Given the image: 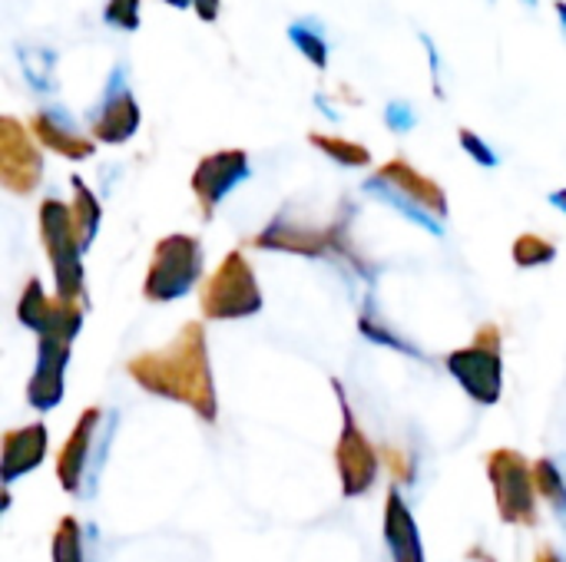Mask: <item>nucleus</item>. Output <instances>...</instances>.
Segmentation results:
<instances>
[{
    "label": "nucleus",
    "instance_id": "f257e3e1",
    "mask_svg": "<svg viewBox=\"0 0 566 562\" xmlns=\"http://www.w3.org/2000/svg\"><path fill=\"white\" fill-rule=\"evenodd\" d=\"M129 378L153 397L186 404L199 421L216 424L219 397L212 381V361L206 348V328L189 321L166 348L143 351L126 364Z\"/></svg>",
    "mask_w": 566,
    "mask_h": 562
},
{
    "label": "nucleus",
    "instance_id": "f03ea898",
    "mask_svg": "<svg viewBox=\"0 0 566 562\" xmlns=\"http://www.w3.org/2000/svg\"><path fill=\"white\" fill-rule=\"evenodd\" d=\"M365 189L381 199L385 205L398 209L401 215H408L411 222L424 225L428 232L441 235L444 232V219H448V199L441 192V185L421 172H415L405 159H395L388 166H381Z\"/></svg>",
    "mask_w": 566,
    "mask_h": 562
},
{
    "label": "nucleus",
    "instance_id": "7ed1b4c3",
    "mask_svg": "<svg viewBox=\"0 0 566 562\" xmlns=\"http://www.w3.org/2000/svg\"><path fill=\"white\" fill-rule=\"evenodd\" d=\"M265 305L259 278L249 265V258L235 248L222 258V265L206 278L199 308L209 321H242L259 315Z\"/></svg>",
    "mask_w": 566,
    "mask_h": 562
},
{
    "label": "nucleus",
    "instance_id": "20e7f679",
    "mask_svg": "<svg viewBox=\"0 0 566 562\" xmlns=\"http://www.w3.org/2000/svg\"><path fill=\"white\" fill-rule=\"evenodd\" d=\"M202 278V242L196 235L176 232L156 242L153 262L146 268L143 295L146 301H176L196 288Z\"/></svg>",
    "mask_w": 566,
    "mask_h": 562
},
{
    "label": "nucleus",
    "instance_id": "39448f33",
    "mask_svg": "<svg viewBox=\"0 0 566 562\" xmlns=\"http://www.w3.org/2000/svg\"><path fill=\"white\" fill-rule=\"evenodd\" d=\"M448 371L454 374V381L464 388V394L474 404H497L504 394V358H501V328L497 325H484L474 341L468 348L451 351L448 358Z\"/></svg>",
    "mask_w": 566,
    "mask_h": 562
},
{
    "label": "nucleus",
    "instance_id": "423d86ee",
    "mask_svg": "<svg viewBox=\"0 0 566 562\" xmlns=\"http://www.w3.org/2000/svg\"><path fill=\"white\" fill-rule=\"evenodd\" d=\"M40 238L46 248V258L53 265V285L60 298L80 301L86 285H83V248L76 238V225H73V212L70 205H63L60 199H43L40 202Z\"/></svg>",
    "mask_w": 566,
    "mask_h": 562
},
{
    "label": "nucleus",
    "instance_id": "0eeeda50",
    "mask_svg": "<svg viewBox=\"0 0 566 562\" xmlns=\"http://www.w3.org/2000/svg\"><path fill=\"white\" fill-rule=\"evenodd\" d=\"M488 477L494 487V500H497V517L507 527H537L541 513H537V484H534V464L504 447V450H491L488 457Z\"/></svg>",
    "mask_w": 566,
    "mask_h": 562
},
{
    "label": "nucleus",
    "instance_id": "6e6552de",
    "mask_svg": "<svg viewBox=\"0 0 566 562\" xmlns=\"http://www.w3.org/2000/svg\"><path fill=\"white\" fill-rule=\"evenodd\" d=\"M335 394H338V411H342V434H338V447H335V467H338V480H342V494L348 500L365 497L375 480H378V450L371 447V441L365 437L345 391L342 381H332Z\"/></svg>",
    "mask_w": 566,
    "mask_h": 562
},
{
    "label": "nucleus",
    "instance_id": "1a4fd4ad",
    "mask_svg": "<svg viewBox=\"0 0 566 562\" xmlns=\"http://www.w3.org/2000/svg\"><path fill=\"white\" fill-rule=\"evenodd\" d=\"M17 318L23 328H30L36 338H56V341H73L83 328V308L80 301L70 298H50L40 285V278H30L20 305H17Z\"/></svg>",
    "mask_w": 566,
    "mask_h": 562
},
{
    "label": "nucleus",
    "instance_id": "9d476101",
    "mask_svg": "<svg viewBox=\"0 0 566 562\" xmlns=\"http://www.w3.org/2000/svg\"><path fill=\"white\" fill-rule=\"evenodd\" d=\"M90 129H93V136L99 142H109V146H119V142L136 136V129H139V106H136V96L129 89L123 63H116L109 70L103 96L90 109Z\"/></svg>",
    "mask_w": 566,
    "mask_h": 562
},
{
    "label": "nucleus",
    "instance_id": "9b49d317",
    "mask_svg": "<svg viewBox=\"0 0 566 562\" xmlns=\"http://www.w3.org/2000/svg\"><path fill=\"white\" fill-rule=\"evenodd\" d=\"M103 431V411L90 407L80 414V421L73 424L66 444L60 447L56 457V480L66 494H83V480L93 484V477L99 474V464L106 460L103 454H93V444Z\"/></svg>",
    "mask_w": 566,
    "mask_h": 562
},
{
    "label": "nucleus",
    "instance_id": "f8f14e48",
    "mask_svg": "<svg viewBox=\"0 0 566 562\" xmlns=\"http://www.w3.org/2000/svg\"><path fill=\"white\" fill-rule=\"evenodd\" d=\"M249 176H252V166H249V152L245 149H222V152L206 156L196 166V172H192V192L199 199L202 219H212L219 202L235 185H242Z\"/></svg>",
    "mask_w": 566,
    "mask_h": 562
},
{
    "label": "nucleus",
    "instance_id": "ddd939ff",
    "mask_svg": "<svg viewBox=\"0 0 566 562\" xmlns=\"http://www.w3.org/2000/svg\"><path fill=\"white\" fill-rule=\"evenodd\" d=\"M43 176V159L27 139L17 119H3L0 126V179L10 192H33Z\"/></svg>",
    "mask_w": 566,
    "mask_h": 562
},
{
    "label": "nucleus",
    "instance_id": "4468645a",
    "mask_svg": "<svg viewBox=\"0 0 566 562\" xmlns=\"http://www.w3.org/2000/svg\"><path fill=\"white\" fill-rule=\"evenodd\" d=\"M66 361H70V341L36 338V364L27 384V404L33 411H53L63 401Z\"/></svg>",
    "mask_w": 566,
    "mask_h": 562
},
{
    "label": "nucleus",
    "instance_id": "2eb2a0df",
    "mask_svg": "<svg viewBox=\"0 0 566 562\" xmlns=\"http://www.w3.org/2000/svg\"><path fill=\"white\" fill-rule=\"evenodd\" d=\"M255 245H259V248H269V252H289V255L322 258V255H332L335 225L315 229V225L295 222V219H289V215H279V219H272V225H269L265 232L255 235Z\"/></svg>",
    "mask_w": 566,
    "mask_h": 562
},
{
    "label": "nucleus",
    "instance_id": "dca6fc26",
    "mask_svg": "<svg viewBox=\"0 0 566 562\" xmlns=\"http://www.w3.org/2000/svg\"><path fill=\"white\" fill-rule=\"evenodd\" d=\"M46 441L50 437H46L43 424H27V427L3 434V444H0V480H3V487H10L23 474H33L43 464Z\"/></svg>",
    "mask_w": 566,
    "mask_h": 562
},
{
    "label": "nucleus",
    "instance_id": "f3484780",
    "mask_svg": "<svg viewBox=\"0 0 566 562\" xmlns=\"http://www.w3.org/2000/svg\"><path fill=\"white\" fill-rule=\"evenodd\" d=\"M385 543L391 550V562H428L418 523H415L398 484L388 490V500H385Z\"/></svg>",
    "mask_w": 566,
    "mask_h": 562
},
{
    "label": "nucleus",
    "instance_id": "a211bd4d",
    "mask_svg": "<svg viewBox=\"0 0 566 562\" xmlns=\"http://www.w3.org/2000/svg\"><path fill=\"white\" fill-rule=\"evenodd\" d=\"M33 132L40 136L43 146H50L53 152H60L66 159H90L93 156V139H86L80 132V126L73 123V116L63 106L40 109L33 116Z\"/></svg>",
    "mask_w": 566,
    "mask_h": 562
},
{
    "label": "nucleus",
    "instance_id": "6ab92c4d",
    "mask_svg": "<svg viewBox=\"0 0 566 562\" xmlns=\"http://www.w3.org/2000/svg\"><path fill=\"white\" fill-rule=\"evenodd\" d=\"M70 185H73V205H70V212H73V225H76L80 248L86 252V248L93 245L96 232H99L103 209H99V199L90 192V185H86L80 176H73V179H70Z\"/></svg>",
    "mask_w": 566,
    "mask_h": 562
},
{
    "label": "nucleus",
    "instance_id": "aec40b11",
    "mask_svg": "<svg viewBox=\"0 0 566 562\" xmlns=\"http://www.w3.org/2000/svg\"><path fill=\"white\" fill-rule=\"evenodd\" d=\"M17 56H20V66H23V79L30 83L33 93H50L56 86V53L50 46L20 43Z\"/></svg>",
    "mask_w": 566,
    "mask_h": 562
},
{
    "label": "nucleus",
    "instance_id": "412c9836",
    "mask_svg": "<svg viewBox=\"0 0 566 562\" xmlns=\"http://www.w3.org/2000/svg\"><path fill=\"white\" fill-rule=\"evenodd\" d=\"M285 33H289V40L295 43V50H298L312 66H318V70L328 66L332 43H328V36H325V26H322L315 17H302V20L289 23Z\"/></svg>",
    "mask_w": 566,
    "mask_h": 562
},
{
    "label": "nucleus",
    "instance_id": "4be33fe9",
    "mask_svg": "<svg viewBox=\"0 0 566 562\" xmlns=\"http://www.w3.org/2000/svg\"><path fill=\"white\" fill-rule=\"evenodd\" d=\"M50 560L53 562H86L83 553V527L76 517H63L56 523L53 543H50Z\"/></svg>",
    "mask_w": 566,
    "mask_h": 562
},
{
    "label": "nucleus",
    "instance_id": "5701e85b",
    "mask_svg": "<svg viewBox=\"0 0 566 562\" xmlns=\"http://www.w3.org/2000/svg\"><path fill=\"white\" fill-rule=\"evenodd\" d=\"M534 484H537V494L544 500H551L560 513H566V477L557 460H551V457L537 460L534 464Z\"/></svg>",
    "mask_w": 566,
    "mask_h": 562
},
{
    "label": "nucleus",
    "instance_id": "b1692460",
    "mask_svg": "<svg viewBox=\"0 0 566 562\" xmlns=\"http://www.w3.org/2000/svg\"><path fill=\"white\" fill-rule=\"evenodd\" d=\"M312 146H318L325 156H332L335 162L352 166V169L371 162V152H368L365 146H358V142H352V139H342V136H318V132H315V136H312Z\"/></svg>",
    "mask_w": 566,
    "mask_h": 562
},
{
    "label": "nucleus",
    "instance_id": "393cba45",
    "mask_svg": "<svg viewBox=\"0 0 566 562\" xmlns=\"http://www.w3.org/2000/svg\"><path fill=\"white\" fill-rule=\"evenodd\" d=\"M557 258V245L547 242L544 235H534V232H524L517 242H514V262L521 268H541V265H551Z\"/></svg>",
    "mask_w": 566,
    "mask_h": 562
},
{
    "label": "nucleus",
    "instance_id": "a878e982",
    "mask_svg": "<svg viewBox=\"0 0 566 562\" xmlns=\"http://www.w3.org/2000/svg\"><path fill=\"white\" fill-rule=\"evenodd\" d=\"M358 325H361V335H365V338H371V341H378V344H385V348L405 351V354H418V351H415L408 341H401V338L388 328V321H385V318H378L375 311H368V308H365Z\"/></svg>",
    "mask_w": 566,
    "mask_h": 562
},
{
    "label": "nucleus",
    "instance_id": "bb28decb",
    "mask_svg": "<svg viewBox=\"0 0 566 562\" xmlns=\"http://www.w3.org/2000/svg\"><path fill=\"white\" fill-rule=\"evenodd\" d=\"M103 20L116 30H139V0H109L103 10Z\"/></svg>",
    "mask_w": 566,
    "mask_h": 562
},
{
    "label": "nucleus",
    "instance_id": "cd10ccee",
    "mask_svg": "<svg viewBox=\"0 0 566 562\" xmlns=\"http://www.w3.org/2000/svg\"><path fill=\"white\" fill-rule=\"evenodd\" d=\"M385 123H388V129H395V132H408V129H415L418 113H415V106H411L408 99H391V103L385 106Z\"/></svg>",
    "mask_w": 566,
    "mask_h": 562
},
{
    "label": "nucleus",
    "instance_id": "c85d7f7f",
    "mask_svg": "<svg viewBox=\"0 0 566 562\" xmlns=\"http://www.w3.org/2000/svg\"><path fill=\"white\" fill-rule=\"evenodd\" d=\"M461 146H464V152L474 159V162H481L484 169H494L501 159H497V152L478 136V132H471V129H461Z\"/></svg>",
    "mask_w": 566,
    "mask_h": 562
},
{
    "label": "nucleus",
    "instance_id": "c756f323",
    "mask_svg": "<svg viewBox=\"0 0 566 562\" xmlns=\"http://www.w3.org/2000/svg\"><path fill=\"white\" fill-rule=\"evenodd\" d=\"M421 43H424V53L431 60V79H434V93L444 96V63H441V50L434 46V40L428 33H421Z\"/></svg>",
    "mask_w": 566,
    "mask_h": 562
},
{
    "label": "nucleus",
    "instance_id": "7c9ffc66",
    "mask_svg": "<svg viewBox=\"0 0 566 562\" xmlns=\"http://www.w3.org/2000/svg\"><path fill=\"white\" fill-rule=\"evenodd\" d=\"M196 13H199V20L202 23H212L216 17H219V0H196V7H192Z\"/></svg>",
    "mask_w": 566,
    "mask_h": 562
},
{
    "label": "nucleus",
    "instance_id": "2f4dec72",
    "mask_svg": "<svg viewBox=\"0 0 566 562\" xmlns=\"http://www.w3.org/2000/svg\"><path fill=\"white\" fill-rule=\"evenodd\" d=\"M534 562H564V560H560V553H557L554 547H541V553H537V560Z\"/></svg>",
    "mask_w": 566,
    "mask_h": 562
},
{
    "label": "nucleus",
    "instance_id": "473e14b6",
    "mask_svg": "<svg viewBox=\"0 0 566 562\" xmlns=\"http://www.w3.org/2000/svg\"><path fill=\"white\" fill-rule=\"evenodd\" d=\"M551 205H557L560 212H566V189H557V192H551Z\"/></svg>",
    "mask_w": 566,
    "mask_h": 562
},
{
    "label": "nucleus",
    "instance_id": "72a5a7b5",
    "mask_svg": "<svg viewBox=\"0 0 566 562\" xmlns=\"http://www.w3.org/2000/svg\"><path fill=\"white\" fill-rule=\"evenodd\" d=\"M169 7H176V10H192L196 7V0H166Z\"/></svg>",
    "mask_w": 566,
    "mask_h": 562
},
{
    "label": "nucleus",
    "instance_id": "f704fd0d",
    "mask_svg": "<svg viewBox=\"0 0 566 562\" xmlns=\"http://www.w3.org/2000/svg\"><path fill=\"white\" fill-rule=\"evenodd\" d=\"M557 17H560V30H564V36H566V0L557 3Z\"/></svg>",
    "mask_w": 566,
    "mask_h": 562
},
{
    "label": "nucleus",
    "instance_id": "c9c22d12",
    "mask_svg": "<svg viewBox=\"0 0 566 562\" xmlns=\"http://www.w3.org/2000/svg\"><path fill=\"white\" fill-rule=\"evenodd\" d=\"M524 3H531V7H537V0H524Z\"/></svg>",
    "mask_w": 566,
    "mask_h": 562
},
{
    "label": "nucleus",
    "instance_id": "e433bc0d",
    "mask_svg": "<svg viewBox=\"0 0 566 562\" xmlns=\"http://www.w3.org/2000/svg\"><path fill=\"white\" fill-rule=\"evenodd\" d=\"M488 3H494V0H488Z\"/></svg>",
    "mask_w": 566,
    "mask_h": 562
}]
</instances>
